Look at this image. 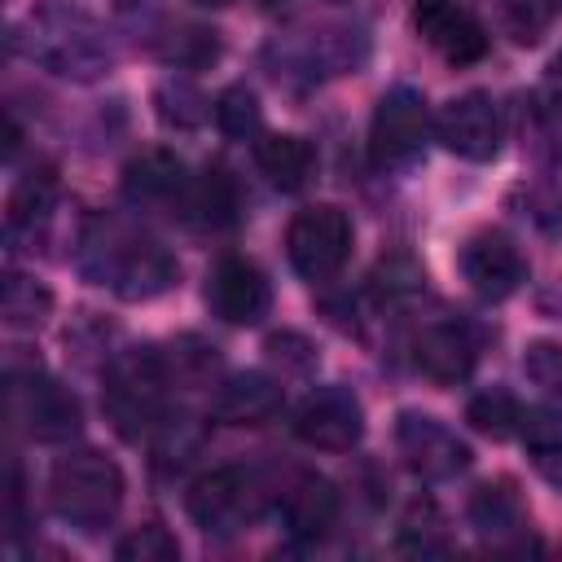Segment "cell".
Listing matches in <instances>:
<instances>
[{
	"mask_svg": "<svg viewBox=\"0 0 562 562\" xmlns=\"http://www.w3.org/2000/svg\"><path fill=\"white\" fill-rule=\"evenodd\" d=\"M171 351H176V378H184V382H202L215 369V347H206L198 338H180Z\"/></svg>",
	"mask_w": 562,
	"mask_h": 562,
	"instance_id": "obj_33",
	"label": "cell"
},
{
	"mask_svg": "<svg viewBox=\"0 0 562 562\" xmlns=\"http://www.w3.org/2000/svg\"><path fill=\"white\" fill-rule=\"evenodd\" d=\"M281 522H285V536L299 540V544H316L334 531L338 522V492L329 479L321 474H303L285 487L281 496Z\"/></svg>",
	"mask_w": 562,
	"mask_h": 562,
	"instance_id": "obj_16",
	"label": "cell"
},
{
	"mask_svg": "<svg viewBox=\"0 0 562 562\" xmlns=\"http://www.w3.org/2000/svg\"><path fill=\"white\" fill-rule=\"evenodd\" d=\"M215 123H220V132L233 136V140L255 136V132H259V101H255V92H250L246 83L224 88L220 101H215Z\"/></svg>",
	"mask_w": 562,
	"mask_h": 562,
	"instance_id": "obj_26",
	"label": "cell"
},
{
	"mask_svg": "<svg viewBox=\"0 0 562 562\" xmlns=\"http://www.w3.org/2000/svg\"><path fill=\"white\" fill-rule=\"evenodd\" d=\"M0 312H4L9 329H40L53 312V294L26 272H9L4 290H0Z\"/></svg>",
	"mask_w": 562,
	"mask_h": 562,
	"instance_id": "obj_22",
	"label": "cell"
},
{
	"mask_svg": "<svg viewBox=\"0 0 562 562\" xmlns=\"http://www.w3.org/2000/svg\"><path fill=\"white\" fill-rule=\"evenodd\" d=\"M461 277L470 281V290L487 303H501L509 294L522 290L527 281V259L522 250L501 233V228H483L461 246Z\"/></svg>",
	"mask_w": 562,
	"mask_h": 562,
	"instance_id": "obj_11",
	"label": "cell"
},
{
	"mask_svg": "<svg viewBox=\"0 0 562 562\" xmlns=\"http://www.w3.org/2000/svg\"><path fill=\"white\" fill-rule=\"evenodd\" d=\"M395 443H400V457L404 465L417 474V479H430V483H448L457 479L461 470H470V448L465 439L443 426L439 417L430 413H400L395 422Z\"/></svg>",
	"mask_w": 562,
	"mask_h": 562,
	"instance_id": "obj_7",
	"label": "cell"
},
{
	"mask_svg": "<svg viewBox=\"0 0 562 562\" xmlns=\"http://www.w3.org/2000/svg\"><path fill=\"white\" fill-rule=\"evenodd\" d=\"M53 206V176H26L9 198V228H35Z\"/></svg>",
	"mask_w": 562,
	"mask_h": 562,
	"instance_id": "obj_28",
	"label": "cell"
},
{
	"mask_svg": "<svg viewBox=\"0 0 562 562\" xmlns=\"http://www.w3.org/2000/svg\"><path fill=\"white\" fill-rule=\"evenodd\" d=\"M281 404H285L281 382L250 369V373L228 378V382L215 391L211 417L224 422V426H263V422H272V417L281 413Z\"/></svg>",
	"mask_w": 562,
	"mask_h": 562,
	"instance_id": "obj_19",
	"label": "cell"
},
{
	"mask_svg": "<svg viewBox=\"0 0 562 562\" xmlns=\"http://www.w3.org/2000/svg\"><path fill=\"white\" fill-rule=\"evenodd\" d=\"M184 505H189V518L206 536H237L259 509V487H255V479L246 470L220 465V470H206L189 487Z\"/></svg>",
	"mask_w": 562,
	"mask_h": 562,
	"instance_id": "obj_6",
	"label": "cell"
},
{
	"mask_svg": "<svg viewBox=\"0 0 562 562\" xmlns=\"http://www.w3.org/2000/svg\"><path fill=\"white\" fill-rule=\"evenodd\" d=\"M435 136L465 162H487L501 149V110L487 92H461L435 114Z\"/></svg>",
	"mask_w": 562,
	"mask_h": 562,
	"instance_id": "obj_9",
	"label": "cell"
},
{
	"mask_svg": "<svg viewBox=\"0 0 562 562\" xmlns=\"http://www.w3.org/2000/svg\"><path fill=\"white\" fill-rule=\"evenodd\" d=\"M189 189H193V180L184 176V162L167 149H149V154L132 158L123 171V193L136 206H162V211L189 206Z\"/></svg>",
	"mask_w": 562,
	"mask_h": 562,
	"instance_id": "obj_17",
	"label": "cell"
},
{
	"mask_svg": "<svg viewBox=\"0 0 562 562\" xmlns=\"http://www.w3.org/2000/svg\"><path fill=\"white\" fill-rule=\"evenodd\" d=\"M272 290L263 281V272L241 259V255H224L211 277H206V307L224 321V325H259L268 316Z\"/></svg>",
	"mask_w": 562,
	"mask_h": 562,
	"instance_id": "obj_14",
	"label": "cell"
},
{
	"mask_svg": "<svg viewBox=\"0 0 562 562\" xmlns=\"http://www.w3.org/2000/svg\"><path fill=\"white\" fill-rule=\"evenodd\" d=\"M13 413L22 417L26 435L40 443H66L83 426V408H79L75 391L61 386L57 378H40V373L13 382Z\"/></svg>",
	"mask_w": 562,
	"mask_h": 562,
	"instance_id": "obj_12",
	"label": "cell"
},
{
	"mask_svg": "<svg viewBox=\"0 0 562 562\" xmlns=\"http://www.w3.org/2000/svg\"><path fill=\"white\" fill-rule=\"evenodd\" d=\"M294 435L307 448H321V452H347V448H356L360 435H364L360 400L347 386H321V391H312L299 404V413H294Z\"/></svg>",
	"mask_w": 562,
	"mask_h": 562,
	"instance_id": "obj_10",
	"label": "cell"
},
{
	"mask_svg": "<svg viewBox=\"0 0 562 562\" xmlns=\"http://www.w3.org/2000/svg\"><path fill=\"white\" fill-rule=\"evenodd\" d=\"M522 448L531 457V465L562 487V408H527L522 413Z\"/></svg>",
	"mask_w": 562,
	"mask_h": 562,
	"instance_id": "obj_21",
	"label": "cell"
},
{
	"mask_svg": "<svg viewBox=\"0 0 562 562\" xmlns=\"http://www.w3.org/2000/svg\"><path fill=\"white\" fill-rule=\"evenodd\" d=\"M198 4H228V0H198Z\"/></svg>",
	"mask_w": 562,
	"mask_h": 562,
	"instance_id": "obj_36",
	"label": "cell"
},
{
	"mask_svg": "<svg viewBox=\"0 0 562 562\" xmlns=\"http://www.w3.org/2000/svg\"><path fill=\"white\" fill-rule=\"evenodd\" d=\"M26 53L66 79H97L110 70V48H105L101 31L83 13H70V9H48V13L31 18Z\"/></svg>",
	"mask_w": 562,
	"mask_h": 562,
	"instance_id": "obj_4",
	"label": "cell"
},
{
	"mask_svg": "<svg viewBox=\"0 0 562 562\" xmlns=\"http://www.w3.org/2000/svg\"><path fill=\"white\" fill-rule=\"evenodd\" d=\"M114 558H119V562H171V558H180V544H176V536H171L167 527L145 522V527L127 531V536L114 544Z\"/></svg>",
	"mask_w": 562,
	"mask_h": 562,
	"instance_id": "obj_27",
	"label": "cell"
},
{
	"mask_svg": "<svg viewBox=\"0 0 562 562\" xmlns=\"http://www.w3.org/2000/svg\"><path fill=\"white\" fill-rule=\"evenodd\" d=\"M465 514H470L474 531L487 536L492 544H501V549H522L527 544V509H522V496L509 479L479 483Z\"/></svg>",
	"mask_w": 562,
	"mask_h": 562,
	"instance_id": "obj_18",
	"label": "cell"
},
{
	"mask_svg": "<svg viewBox=\"0 0 562 562\" xmlns=\"http://www.w3.org/2000/svg\"><path fill=\"white\" fill-rule=\"evenodd\" d=\"M413 26L452 66H470L487 53V31L461 0H417L413 4Z\"/></svg>",
	"mask_w": 562,
	"mask_h": 562,
	"instance_id": "obj_13",
	"label": "cell"
},
{
	"mask_svg": "<svg viewBox=\"0 0 562 562\" xmlns=\"http://www.w3.org/2000/svg\"><path fill=\"white\" fill-rule=\"evenodd\" d=\"M430 136V114H426V101L422 92L413 88H391L382 92L378 110H373V127H369V145H373V158L382 167H400V162H413L422 154Z\"/></svg>",
	"mask_w": 562,
	"mask_h": 562,
	"instance_id": "obj_8",
	"label": "cell"
},
{
	"mask_svg": "<svg viewBox=\"0 0 562 562\" xmlns=\"http://www.w3.org/2000/svg\"><path fill=\"white\" fill-rule=\"evenodd\" d=\"M522 149L540 162H562V119L536 97L522 101Z\"/></svg>",
	"mask_w": 562,
	"mask_h": 562,
	"instance_id": "obj_25",
	"label": "cell"
},
{
	"mask_svg": "<svg viewBox=\"0 0 562 562\" xmlns=\"http://www.w3.org/2000/svg\"><path fill=\"white\" fill-rule=\"evenodd\" d=\"M285 255H290V268L303 281H329L351 255V220H347V211H338L329 202L303 206L285 228Z\"/></svg>",
	"mask_w": 562,
	"mask_h": 562,
	"instance_id": "obj_5",
	"label": "cell"
},
{
	"mask_svg": "<svg viewBox=\"0 0 562 562\" xmlns=\"http://www.w3.org/2000/svg\"><path fill=\"white\" fill-rule=\"evenodd\" d=\"M255 167L268 176V184H277L281 193H299L312 171H316V154L303 136L294 132H272L255 140Z\"/></svg>",
	"mask_w": 562,
	"mask_h": 562,
	"instance_id": "obj_20",
	"label": "cell"
},
{
	"mask_svg": "<svg viewBox=\"0 0 562 562\" xmlns=\"http://www.w3.org/2000/svg\"><path fill=\"white\" fill-rule=\"evenodd\" d=\"M268 351H272V360H285L294 373H307L316 364V351H312V342L303 334H272Z\"/></svg>",
	"mask_w": 562,
	"mask_h": 562,
	"instance_id": "obj_34",
	"label": "cell"
},
{
	"mask_svg": "<svg viewBox=\"0 0 562 562\" xmlns=\"http://www.w3.org/2000/svg\"><path fill=\"white\" fill-rule=\"evenodd\" d=\"M501 18L518 44H536L549 22V0H501Z\"/></svg>",
	"mask_w": 562,
	"mask_h": 562,
	"instance_id": "obj_30",
	"label": "cell"
},
{
	"mask_svg": "<svg viewBox=\"0 0 562 562\" xmlns=\"http://www.w3.org/2000/svg\"><path fill=\"white\" fill-rule=\"evenodd\" d=\"M79 268L92 285H105L132 303L154 299L176 281L171 255L154 237H145L136 224L114 220V215L88 220V228L79 237Z\"/></svg>",
	"mask_w": 562,
	"mask_h": 562,
	"instance_id": "obj_1",
	"label": "cell"
},
{
	"mask_svg": "<svg viewBox=\"0 0 562 562\" xmlns=\"http://www.w3.org/2000/svg\"><path fill=\"white\" fill-rule=\"evenodd\" d=\"M522 373L544 391V395H562V342L536 338L522 351Z\"/></svg>",
	"mask_w": 562,
	"mask_h": 562,
	"instance_id": "obj_29",
	"label": "cell"
},
{
	"mask_svg": "<svg viewBox=\"0 0 562 562\" xmlns=\"http://www.w3.org/2000/svg\"><path fill=\"white\" fill-rule=\"evenodd\" d=\"M158 101H167V105H158V114H162L167 123H176V127H193V123H202V97L193 92V83L171 79V83H162Z\"/></svg>",
	"mask_w": 562,
	"mask_h": 562,
	"instance_id": "obj_31",
	"label": "cell"
},
{
	"mask_svg": "<svg viewBox=\"0 0 562 562\" xmlns=\"http://www.w3.org/2000/svg\"><path fill=\"white\" fill-rule=\"evenodd\" d=\"M48 501L70 527L101 531L123 505V470L105 452H70L48 474Z\"/></svg>",
	"mask_w": 562,
	"mask_h": 562,
	"instance_id": "obj_2",
	"label": "cell"
},
{
	"mask_svg": "<svg viewBox=\"0 0 562 562\" xmlns=\"http://www.w3.org/2000/svg\"><path fill=\"white\" fill-rule=\"evenodd\" d=\"M553 4H562V0H549V9H553Z\"/></svg>",
	"mask_w": 562,
	"mask_h": 562,
	"instance_id": "obj_37",
	"label": "cell"
},
{
	"mask_svg": "<svg viewBox=\"0 0 562 562\" xmlns=\"http://www.w3.org/2000/svg\"><path fill=\"white\" fill-rule=\"evenodd\" d=\"M413 364L435 386H457L474 369V338L457 321H430L413 338Z\"/></svg>",
	"mask_w": 562,
	"mask_h": 562,
	"instance_id": "obj_15",
	"label": "cell"
},
{
	"mask_svg": "<svg viewBox=\"0 0 562 562\" xmlns=\"http://www.w3.org/2000/svg\"><path fill=\"white\" fill-rule=\"evenodd\" d=\"M167 364L158 351L149 347H132L123 356L110 360L105 369V391H101V408L110 417V426L123 439H140L162 422V400H167Z\"/></svg>",
	"mask_w": 562,
	"mask_h": 562,
	"instance_id": "obj_3",
	"label": "cell"
},
{
	"mask_svg": "<svg viewBox=\"0 0 562 562\" xmlns=\"http://www.w3.org/2000/svg\"><path fill=\"white\" fill-rule=\"evenodd\" d=\"M522 404H518V395H509V391H501V386H492V391H479L470 404H465V422L479 430V435H487V439H509V435H518L522 430Z\"/></svg>",
	"mask_w": 562,
	"mask_h": 562,
	"instance_id": "obj_23",
	"label": "cell"
},
{
	"mask_svg": "<svg viewBox=\"0 0 562 562\" xmlns=\"http://www.w3.org/2000/svg\"><path fill=\"white\" fill-rule=\"evenodd\" d=\"M189 211H193L202 224H211V228H224V224L237 220V198H233V184H228V176H224L220 167H211V171H202V176L193 180V189H189Z\"/></svg>",
	"mask_w": 562,
	"mask_h": 562,
	"instance_id": "obj_24",
	"label": "cell"
},
{
	"mask_svg": "<svg viewBox=\"0 0 562 562\" xmlns=\"http://www.w3.org/2000/svg\"><path fill=\"white\" fill-rule=\"evenodd\" d=\"M373 285H378V294H386V299H413V294L422 290V268L408 263V259H391V263H382V268L373 272Z\"/></svg>",
	"mask_w": 562,
	"mask_h": 562,
	"instance_id": "obj_32",
	"label": "cell"
},
{
	"mask_svg": "<svg viewBox=\"0 0 562 562\" xmlns=\"http://www.w3.org/2000/svg\"><path fill=\"white\" fill-rule=\"evenodd\" d=\"M544 83H549L553 101L562 105V53H553V61H549V70H544Z\"/></svg>",
	"mask_w": 562,
	"mask_h": 562,
	"instance_id": "obj_35",
	"label": "cell"
}]
</instances>
